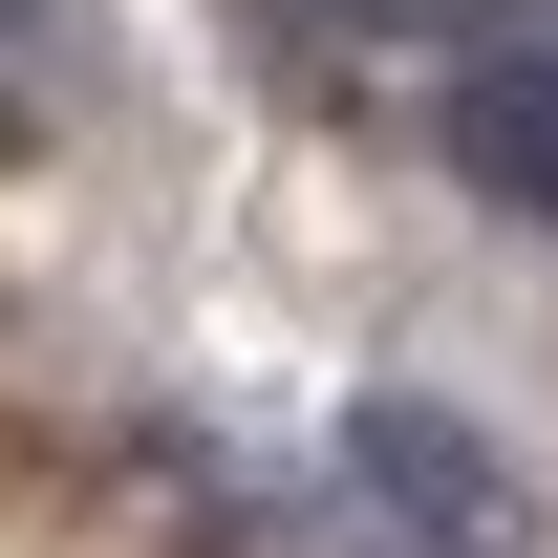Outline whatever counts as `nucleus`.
<instances>
[{
    "instance_id": "3",
    "label": "nucleus",
    "mask_w": 558,
    "mask_h": 558,
    "mask_svg": "<svg viewBox=\"0 0 558 558\" xmlns=\"http://www.w3.org/2000/svg\"><path fill=\"white\" fill-rule=\"evenodd\" d=\"M365 22H409V0H236V44H258V65H344Z\"/></svg>"
},
{
    "instance_id": "2",
    "label": "nucleus",
    "mask_w": 558,
    "mask_h": 558,
    "mask_svg": "<svg viewBox=\"0 0 558 558\" xmlns=\"http://www.w3.org/2000/svg\"><path fill=\"white\" fill-rule=\"evenodd\" d=\"M429 150H451L494 215H537V236H558V44H537V22H473V44H451Z\"/></svg>"
},
{
    "instance_id": "1",
    "label": "nucleus",
    "mask_w": 558,
    "mask_h": 558,
    "mask_svg": "<svg viewBox=\"0 0 558 558\" xmlns=\"http://www.w3.org/2000/svg\"><path fill=\"white\" fill-rule=\"evenodd\" d=\"M344 473H365V515H387L409 558H515V473H494V429L429 409V387H387V409L344 429Z\"/></svg>"
}]
</instances>
